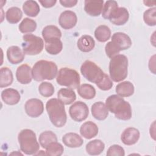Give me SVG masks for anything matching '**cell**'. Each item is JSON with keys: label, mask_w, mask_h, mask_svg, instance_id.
I'll list each match as a JSON object with an SVG mask.
<instances>
[{"label": "cell", "mask_w": 156, "mask_h": 156, "mask_svg": "<svg viewBox=\"0 0 156 156\" xmlns=\"http://www.w3.org/2000/svg\"><path fill=\"white\" fill-rule=\"evenodd\" d=\"M112 44L119 51L129 49L132 46L130 38L125 33L115 32L112 37Z\"/></svg>", "instance_id": "obj_11"}, {"label": "cell", "mask_w": 156, "mask_h": 156, "mask_svg": "<svg viewBox=\"0 0 156 156\" xmlns=\"http://www.w3.org/2000/svg\"><path fill=\"white\" fill-rule=\"evenodd\" d=\"M110 79L115 82L124 80L128 73V59L123 54L113 57L108 65Z\"/></svg>", "instance_id": "obj_4"}, {"label": "cell", "mask_w": 156, "mask_h": 156, "mask_svg": "<svg viewBox=\"0 0 156 156\" xmlns=\"http://www.w3.org/2000/svg\"><path fill=\"white\" fill-rule=\"evenodd\" d=\"M62 141L65 146L71 148H76L80 147L83 140L82 137L77 133L69 132L64 135L62 137Z\"/></svg>", "instance_id": "obj_21"}, {"label": "cell", "mask_w": 156, "mask_h": 156, "mask_svg": "<svg viewBox=\"0 0 156 156\" xmlns=\"http://www.w3.org/2000/svg\"><path fill=\"white\" fill-rule=\"evenodd\" d=\"M140 131L135 127H127L122 133L121 140L123 144L127 146L133 145L140 139Z\"/></svg>", "instance_id": "obj_13"}, {"label": "cell", "mask_w": 156, "mask_h": 156, "mask_svg": "<svg viewBox=\"0 0 156 156\" xmlns=\"http://www.w3.org/2000/svg\"><path fill=\"white\" fill-rule=\"evenodd\" d=\"M69 113L72 119L77 122H81L87 118L89 115V109L85 103L77 101L69 107Z\"/></svg>", "instance_id": "obj_9"}, {"label": "cell", "mask_w": 156, "mask_h": 156, "mask_svg": "<svg viewBox=\"0 0 156 156\" xmlns=\"http://www.w3.org/2000/svg\"><path fill=\"white\" fill-rule=\"evenodd\" d=\"M77 21V15L71 10H65L61 13L58 18V23L63 29L68 30L73 28Z\"/></svg>", "instance_id": "obj_12"}, {"label": "cell", "mask_w": 156, "mask_h": 156, "mask_svg": "<svg viewBox=\"0 0 156 156\" xmlns=\"http://www.w3.org/2000/svg\"><path fill=\"white\" fill-rule=\"evenodd\" d=\"M118 8V4L115 1H107L102 9V16L104 19L109 20V18L115 10Z\"/></svg>", "instance_id": "obj_36"}, {"label": "cell", "mask_w": 156, "mask_h": 156, "mask_svg": "<svg viewBox=\"0 0 156 156\" xmlns=\"http://www.w3.org/2000/svg\"><path fill=\"white\" fill-rule=\"evenodd\" d=\"M91 111L93 116L99 121L105 119L108 115V110L105 104L101 101L94 103L91 106Z\"/></svg>", "instance_id": "obj_19"}, {"label": "cell", "mask_w": 156, "mask_h": 156, "mask_svg": "<svg viewBox=\"0 0 156 156\" xmlns=\"http://www.w3.org/2000/svg\"><path fill=\"white\" fill-rule=\"evenodd\" d=\"M60 3L62 6L65 7H73L77 3V0H60Z\"/></svg>", "instance_id": "obj_42"}, {"label": "cell", "mask_w": 156, "mask_h": 156, "mask_svg": "<svg viewBox=\"0 0 156 156\" xmlns=\"http://www.w3.org/2000/svg\"><path fill=\"white\" fill-rule=\"evenodd\" d=\"M105 51L106 55L110 58H112L113 57L118 55L119 52L114 47L111 41L108 42L105 46Z\"/></svg>", "instance_id": "obj_41"}, {"label": "cell", "mask_w": 156, "mask_h": 156, "mask_svg": "<svg viewBox=\"0 0 156 156\" xmlns=\"http://www.w3.org/2000/svg\"><path fill=\"white\" fill-rule=\"evenodd\" d=\"M57 73V66L52 61L39 60L34 64L32 69V78L37 82L52 80L55 77Z\"/></svg>", "instance_id": "obj_3"}, {"label": "cell", "mask_w": 156, "mask_h": 156, "mask_svg": "<svg viewBox=\"0 0 156 156\" xmlns=\"http://www.w3.org/2000/svg\"><path fill=\"white\" fill-rule=\"evenodd\" d=\"M85 12L92 16H98L102 12L103 0H86L84 2Z\"/></svg>", "instance_id": "obj_15"}, {"label": "cell", "mask_w": 156, "mask_h": 156, "mask_svg": "<svg viewBox=\"0 0 156 156\" xmlns=\"http://www.w3.org/2000/svg\"><path fill=\"white\" fill-rule=\"evenodd\" d=\"M96 85L100 90L103 91H107L112 88L113 83L111 79L109 77L108 75L105 73L103 79L101 80V82L98 83Z\"/></svg>", "instance_id": "obj_40"}, {"label": "cell", "mask_w": 156, "mask_h": 156, "mask_svg": "<svg viewBox=\"0 0 156 156\" xmlns=\"http://www.w3.org/2000/svg\"><path fill=\"white\" fill-rule=\"evenodd\" d=\"M54 91L53 85L48 82H43L38 87V91L40 94L45 98H49L52 96Z\"/></svg>", "instance_id": "obj_37"}, {"label": "cell", "mask_w": 156, "mask_h": 156, "mask_svg": "<svg viewBox=\"0 0 156 156\" xmlns=\"http://www.w3.org/2000/svg\"><path fill=\"white\" fill-rule=\"evenodd\" d=\"M80 75L76 70L64 67L59 69L56 77V81L61 86L75 90L79 87L80 83Z\"/></svg>", "instance_id": "obj_6"}, {"label": "cell", "mask_w": 156, "mask_h": 156, "mask_svg": "<svg viewBox=\"0 0 156 156\" xmlns=\"http://www.w3.org/2000/svg\"><path fill=\"white\" fill-rule=\"evenodd\" d=\"M23 17L21 10L17 7H12L5 12V18L10 24L18 23Z\"/></svg>", "instance_id": "obj_28"}, {"label": "cell", "mask_w": 156, "mask_h": 156, "mask_svg": "<svg viewBox=\"0 0 156 156\" xmlns=\"http://www.w3.org/2000/svg\"><path fill=\"white\" fill-rule=\"evenodd\" d=\"M108 156H124L125 151L124 148L118 144H113L110 146L107 152Z\"/></svg>", "instance_id": "obj_39"}, {"label": "cell", "mask_w": 156, "mask_h": 156, "mask_svg": "<svg viewBox=\"0 0 156 156\" xmlns=\"http://www.w3.org/2000/svg\"><path fill=\"white\" fill-rule=\"evenodd\" d=\"M21 151L26 155H35L40 149L35 133L28 129L21 130L18 136Z\"/></svg>", "instance_id": "obj_5"}, {"label": "cell", "mask_w": 156, "mask_h": 156, "mask_svg": "<svg viewBox=\"0 0 156 156\" xmlns=\"http://www.w3.org/2000/svg\"><path fill=\"white\" fill-rule=\"evenodd\" d=\"M13 80L12 71L7 67H2L0 69V87L4 88L10 85Z\"/></svg>", "instance_id": "obj_31"}, {"label": "cell", "mask_w": 156, "mask_h": 156, "mask_svg": "<svg viewBox=\"0 0 156 156\" xmlns=\"http://www.w3.org/2000/svg\"><path fill=\"white\" fill-rule=\"evenodd\" d=\"M77 46L80 51L88 52L94 49L95 46V41L90 35H83L79 38L77 42Z\"/></svg>", "instance_id": "obj_22"}, {"label": "cell", "mask_w": 156, "mask_h": 156, "mask_svg": "<svg viewBox=\"0 0 156 156\" xmlns=\"http://www.w3.org/2000/svg\"><path fill=\"white\" fill-rule=\"evenodd\" d=\"M16 78L21 84H29L32 79V69L27 64H23L18 67L16 71Z\"/></svg>", "instance_id": "obj_16"}, {"label": "cell", "mask_w": 156, "mask_h": 156, "mask_svg": "<svg viewBox=\"0 0 156 156\" xmlns=\"http://www.w3.org/2000/svg\"><path fill=\"white\" fill-rule=\"evenodd\" d=\"M99 129L98 126L92 121L84 122L80 128L81 135L86 139L90 140L95 137L98 133Z\"/></svg>", "instance_id": "obj_20"}, {"label": "cell", "mask_w": 156, "mask_h": 156, "mask_svg": "<svg viewBox=\"0 0 156 156\" xmlns=\"http://www.w3.org/2000/svg\"><path fill=\"white\" fill-rule=\"evenodd\" d=\"M39 2L43 7L50 8L53 7L57 2L56 0H40Z\"/></svg>", "instance_id": "obj_43"}, {"label": "cell", "mask_w": 156, "mask_h": 156, "mask_svg": "<svg viewBox=\"0 0 156 156\" xmlns=\"http://www.w3.org/2000/svg\"><path fill=\"white\" fill-rule=\"evenodd\" d=\"M105 105L108 111L118 119L127 121L132 118L131 105L122 97L112 94L106 99Z\"/></svg>", "instance_id": "obj_1"}, {"label": "cell", "mask_w": 156, "mask_h": 156, "mask_svg": "<svg viewBox=\"0 0 156 156\" xmlns=\"http://www.w3.org/2000/svg\"><path fill=\"white\" fill-rule=\"evenodd\" d=\"M2 100L7 105H13L17 104L21 99L20 93L13 88H6L1 93Z\"/></svg>", "instance_id": "obj_18"}, {"label": "cell", "mask_w": 156, "mask_h": 156, "mask_svg": "<svg viewBox=\"0 0 156 156\" xmlns=\"http://www.w3.org/2000/svg\"><path fill=\"white\" fill-rule=\"evenodd\" d=\"M24 13L30 17H35L40 11V8L35 1H26L23 5Z\"/></svg>", "instance_id": "obj_27"}, {"label": "cell", "mask_w": 156, "mask_h": 156, "mask_svg": "<svg viewBox=\"0 0 156 156\" xmlns=\"http://www.w3.org/2000/svg\"><path fill=\"white\" fill-rule=\"evenodd\" d=\"M46 109L51 123L57 127L64 126L67 116L64 104L58 99L52 98L46 104Z\"/></svg>", "instance_id": "obj_2"}, {"label": "cell", "mask_w": 156, "mask_h": 156, "mask_svg": "<svg viewBox=\"0 0 156 156\" xmlns=\"http://www.w3.org/2000/svg\"><path fill=\"white\" fill-rule=\"evenodd\" d=\"M80 72L82 76L89 82L96 85L103 79L105 73L94 62L85 60L81 65Z\"/></svg>", "instance_id": "obj_7"}, {"label": "cell", "mask_w": 156, "mask_h": 156, "mask_svg": "<svg viewBox=\"0 0 156 156\" xmlns=\"http://www.w3.org/2000/svg\"><path fill=\"white\" fill-rule=\"evenodd\" d=\"M39 143L43 148H46L47 146L53 142L57 141V135L52 131L47 130L40 133L39 136Z\"/></svg>", "instance_id": "obj_33"}, {"label": "cell", "mask_w": 156, "mask_h": 156, "mask_svg": "<svg viewBox=\"0 0 156 156\" xmlns=\"http://www.w3.org/2000/svg\"><path fill=\"white\" fill-rule=\"evenodd\" d=\"M58 99L65 105H69L76 99V94L73 90L63 88L58 90L57 93Z\"/></svg>", "instance_id": "obj_24"}, {"label": "cell", "mask_w": 156, "mask_h": 156, "mask_svg": "<svg viewBox=\"0 0 156 156\" xmlns=\"http://www.w3.org/2000/svg\"><path fill=\"white\" fill-rule=\"evenodd\" d=\"M22 48L25 54L35 55L40 54L43 49V39L33 34H25L23 36Z\"/></svg>", "instance_id": "obj_8"}, {"label": "cell", "mask_w": 156, "mask_h": 156, "mask_svg": "<svg viewBox=\"0 0 156 156\" xmlns=\"http://www.w3.org/2000/svg\"><path fill=\"white\" fill-rule=\"evenodd\" d=\"M105 144L100 140H94L89 141L85 147L87 152L91 155L101 154L104 150Z\"/></svg>", "instance_id": "obj_25"}, {"label": "cell", "mask_w": 156, "mask_h": 156, "mask_svg": "<svg viewBox=\"0 0 156 156\" xmlns=\"http://www.w3.org/2000/svg\"><path fill=\"white\" fill-rule=\"evenodd\" d=\"M24 57L25 54L19 46H12L7 50V58L11 64L20 63L24 60Z\"/></svg>", "instance_id": "obj_17"}, {"label": "cell", "mask_w": 156, "mask_h": 156, "mask_svg": "<svg viewBox=\"0 0 156 156\" xmlns=\"http://www.w3.org/2000/svg\"><path fill=\"white\" fill-rule=\"evenodd\" d=\"M63 146L59 143L53 142L46 148V155L50 156H60L63 153Z\"/></svg>", "instance_id": "obj_35"}, {"label": "cell", "mask_w": 156, "mask_h": 156, "mask_svg": "<svg viewBox=\"0 0 156 156\" xmlns=\"http://www.w3.org/2000/svg\"><path fill=\"white\" fill-rule=\"evenodd\" d=\"M156 8L152 7L146 10L143 14V20L144 23L149 26H154L156 24L155 17Z\"/></svg>", "instance_id": "obj_38"}, {"label": "cell", "mask_w": 156, "mask_h": 156, "mask_svg": "<svg viewBox=\"0 0 156 156\" xmlns=\"http://www.w3.org/2000/svg\"><path fill=\"white\" fill-rule=\"evenodd\" d=\"M24 108L26 114L32 118H37L44 112L43 102L37 98H32L27 100L25 103Z\"/></svg>", "instance_id": "obj_10"}, {"label": "cell", "mask_w": 156, "mask_h": 156, "mask_svg": "<svg viewBox=\"0 0 156 156\" xmlns=\"http://www.w3.org/2000/svg\"><path fill=\"white\" fill-rule=\"evenodd\" d=\"M129 18V13L125 7H118L113 11L109 18L110 21L116 26H121L126 24Z\"/></svg>", "instance_id": "obj_14"}, {"label": "cell", "mask_w": 156, "mask_h": 156, "mask_svg": "<svg viewBox=\"0 0 156 156\" xmlns=\"http://www.w3.org/2000/svg\"><path fill=\"white\" fill-rule=\"evenodd\" d=\"M19 30L23 34L34 32L37 29L36 22L29 18H24L18 26Z\"/></svg>", "instance_id": "obj_34"}, {"label": "cell", "mask_w": 156, "mask_h": 156, "mask_svg": "<svg viewBox=\"0 0 156 156\" xmlns=\"http://www.w3.org/2000/svg\"><path fill=\"white\" fill-rule=\"evenodd\" d=\"M94 37L99 42H106L111 37V30L107 26L100 25L94 30Z\"/></svg>", "instance_id": "obj_32"}, {"label": "cell", "mask_w": 156, "mask_h": 156, "mask_svg": "<svg viewBox=\"0 0 156 156\" xmlns=\"http://www.w3.org/2000/svg\"><path fill=\"white\" fill-rule=\"evenodd\" d=\"M155 55H154L152 57H151L149 62V68L151 71L153 73V74H155Z\"/></svg>", "instance_id": "obj_44"}, {"label": "cell", "mask_w": 156, "mask_h": 156, "mask_svg": "<svg viewBox=\"0 0 156 156\" xmlns=\"http://www.w3.org/2000/svg\"><path fill=\"white\" fill-rule=\"evenodd\" d=\"M41 34L44 41L54 38H60L62 37L60 30L56 26L54 25L45 26L42 30Z\"/></svg>", "instance_id": "obj_29"}, {"label": "cell", "mask_w": 156, "mask_h": 156, "mask_svg": "<svg viewBox=\"0 0 156 156\" xmlns=\"http://www.w3.org/2000/svg\"><path fill=\"white\" fill-rule=\"evenodd\" d=\"M45 49L48 53L51 55L59 54L63 49V43L60 38H54L44 41Z\"/></svg>", "instance_id": "obj_23"}, {"label": "cell", "mask_w": 156, "mask_h": 156, "mask_svg": "<svg viewBox=\"0 0 156 156\" xmlns=\"http://www.w3.org/2000/svg\"><path fill=\"white\" fill-rule=\"evenodd\" d=\"M134 86L130 81H124L119 83L116 87V93L121 97H129L134 93Z\"/></svg>", "instance_id": "obj_26"}, {"label": "cell", "mask_w": 156, "mask_h": 156, "mask_svg": "<svg viewBox=\"0 0 156 156\" xmlns=\"http://www.w3.org/2000/svg\"><path fill=\"white\" fill-rule=\"evenodd\" d=\"M77 93L80 97L85 99H91L96 96L94 87L88 83H83L79 86L77 88Z\"/></svg>", "instance_id": "obj_30"}, {"label": "cell", "mask_w": 156, "mask_h": 156, "mask_svg": "<svg viewBox=\"0 0 156 156\" xmlns=\"http://www.w3.org/2000/svg\"><path fill=\"white\" fill-rule=\"evenodd\" d=\"M143 2L144 3L145 5L146 6H149V7H152V6H154L155 4V1H143Z\"/></svg>", "instance_id": "obj_45"}]
</instances>
